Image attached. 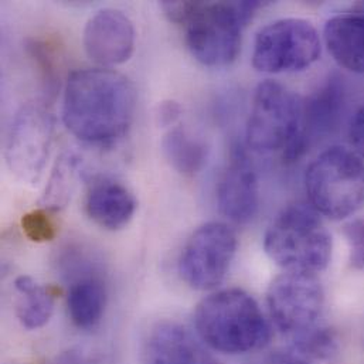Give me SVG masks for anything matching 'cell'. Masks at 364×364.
<instances>
[{"label": "cell", "mask_w": 364, "mask_h": 364, "mask_svg": "<svg viewBox=\"0 0 364 364\" xmlns=\"http://www.w3.org/2000/svg\"><path fill=\"white\" fill-rule=\"evenodd\" d=\"M302 100L285 85L267 80L254 94L247 121V145L255 152L285 151L295 139Z\"/></svg>", "instance_id": "cell-6"}, {"label": "cell", "mask_w": 364, "mask_h": 364, "mask_svg": "<svg viewBox=\"0 0 364 364\" xmlns=\"http://www.w3.org/2000/svg\"><path fill=\"white\" fill-rule=\"evenodd\" d=\"M57 364H98L94 359L82 355L81 352H71L60 359Z\"/></svg>", "instance_id": "cell-26"}, {"label": "cell", "mask_w": 364, "mask_h": 364, "mask_svg": "<svg viewBox=\"0 0 364 364\" xmlns=\"http://www.w3.org/2000/svg\"><path fill=\"white\" fill-rule=\"evenodd\" d=\"M107 288L97 277L77 279L67 295V309L71 322L80 329L95 328L105 312Z\"/></svg>", "instance_id": "cell-17"}, {"label": "cell", "mask_w": 364, "mask_h": 364, "mask_svg": "<svg viewBox=\"0 0 364 364\" xmlns=\"http://www.w3.org/2000/svg\"><path fill=\"white\" fill-rule=\"evenodd\" d=\"M323 38L339 65L352 73L364 74V11L333 16L325 24Z\"/></svg>", "instance_id": "cell-14"}, {"label": "cell", "mask_w": 364, "mask_h": 364, "mask_svg": "<svg viewBox=\"0 0 364 364\" xmlns=\"http://www.w3.org/2000/svg\"><path fill=\"white\" fill-rule=\"evenodd\" d=\"M135 27L117 9L97 11L84 27L82 43L87 55L100 67L111 68L128 61L135 50Z\"/></svg>", "instance_id": "cell-12"}, {"label": "cell", "mask_w": 364, "mask_h": 364, "mask_svg": "<svg viewBox=\"0 0 364 364\" xmlns=\"http://www.w3.org/2000/svg\"><path fill=\"white\" fill-rule=\"evenodd\" d=\"M75 172H77V159L73 156H63L53 176L50 179L48 188L46 190V205L58 208L60 204H64L70 196V191L75 183Z\"/></svg>", "instance_id": "cell-20"}, {"label": "cell", "mask_w": 364, "mask_h": 364, "mask_svg": "<svg viewBox=\"0 0 364 364\" xmlns=\"http://www.w3.org/2000/svg\"><path fill=\"white\" fill-rule=\"evenodd\" d=\"M217 204L224 217L238 224L251 221L258 211L257 173L241 146L231 149L230 161L217 186Z\"/></svg>", "instance_id": "cell-13"}, {"label": "cell", "mask_w": 364, "mask_h": 364, "mask_svg": "<svg viewBox=\"0 0 364 364\" xmlns=\"http://www.w3.org/2000/svg\"><path fill=\"white\" fill-rule=\"evenodd\" d=\"M268 257L287 272L319 274L332 258V237L321 214L308 204L285 207L264 237Z\"/></svg>", "instance_id": "cell-4"}, {"label": "cell", "mask_w": 364, "mask_h": 364, "mask_svg": "<svg viewBox=\"0 0 364 364\" xmlns=\"http://www.w3.org/2000/svg\"><path fill=\"white\" fill-rule=\"evenodd\" d=\"M267 304L274 325L294 345L321 329L325 292L314 274L285 271L269 285Z\"/></svg>", "instance_id": "cell-7"}, {"label": "cell", "mask_w": 364, "mask_h": 364, "mask_svg": "<svg viewBox=\"0 0 364 364\" xmlns=\"http://www.w3.org/2000/svg\"><path fill=\"white\" fill-rule=\"evenodd\" d=\"M345 90L339 78L328 80L318 91L302 100L301 121L295 139L284 151V159H299L314 144L332 135L342 121Z\"/></svg>", "instance_id": "cell-11"}, {"label": "cell", "mask_w": 364, "mask_h": 364, "mask_svg": "<svg viewBox=\"0 0 364 364\" xmlns=\"http://www.w3.org/2000/svg\"><path fill=\"white\" fill-rule=\"evenodd\" d=\"M237 235L230 225L210 221L188 237L179 257V274L193 289L210 291L225 278L237 252Z\"/></svg>", "instance_id": "cell-9"}, {"label": "cell", "mask_w": 364, "mask_h": 364, "mask_svg": "<svg viewBox=\"0 0 364 364\" xmlns=\"http://www.w3.org/2000/svg\"><path fill=\"white\" fill-rule=\"evenodd\" d=\"M269 364H309L306 362V358L294 353H277L271 358Z\"/></svg>", "instance_id": "cell-25"}, {"label": "cell", "mask_w": 364, "mask_h": 364, "mask_svg": "<svg viewBox=\"0 0 364 364\" xmlns=\"http://www.w3.org/2000/svg\"><path fill=\"white\" fill-rule=\"evenodd\" d=\"M181 114H182V108L178 102H175V101L162 102L158 109L159 124L164 127H171L178 121Z\"/></svg>", "instance_id": "cell-24"}, {"label": "cell", "mask_w": 364, "mask_h": 364, "mask_svg": "<svg viewBox=\"0 0 364 364\" xmlns=\"http://www.w3.org/2000/svg\"><path fill=\"white\" fill-rule=\"evenodd\" d=\"M54 141V118L41 105H24L14 117L4 149L9 171L20 182H40Z\"/></svg>", "instance_id": "cell-10"}, {"label": "cell", "mask_w": 364, "mask_h": 364, "mask_svg": "<svg viewBox=\"0 0 364 364\" xmlns=\"http://www.w3.org/2000/svg\"><path fill=\"white\" fill-rule=\"evenodd\" d=\"M162 151L171 166L184 176H194L207 159V148L183 128H172L162 141Z\"/></svg>", "instance_id": "cell-19"}, {"label": "cell", "mask_w": 364, "mask_h": 364, "mask_svg": "<svg viewBox=\"0 0 364 364\" xmlns=\"http://www.w3.org/2000/svg\"><path fill=\"white\" fill-rule=\"evenodd\" d=\"M350 247V264L356 269L364 268V217L356 218L343 230Z\"/></svg>", "instance_id": "cell-22"}, {"label": "cell", "mask_w": 364, "mask_h": 364, "mask_svg": "<svg viewBox=\"0 0 364 364\" xmlns=\"http://www.w3.org/2000/svg\"><path fill=\"white\" fill-rule=\"evenodd\" d=\"M259 6L258 1L162 3L169 20L184 27L191 55L207 67H225L237 58L242 28Z\"/></svg>", "instance_id": "cell-2"}, {"label": "cell", "mask_w": 364, "mask_h": 364, "mask_svg": "<svg viewBox=\"0 0 364 364\" xmlns=\"http://www.w3.org/2000/svg\"><path fill=\"white\" fill-rule=\"evenodd\" d=\"M136 111V91L112 68L71 73L64 88L63 121L81 142L108 146L125 136Z\"/></svg>", "instance_id": "cell-1"}, {"label": "cell", "mask_w": 364, "mask_h": 364, "mask_svg": "<svg viewBox=\"0 0 364 364\" xmlns=\"http://www.w3.org/2000/svg\"><path fill=\"white\" fill-rule=\"evenodd\" d=\"M321 51L322 41L311 21L281 18L257 33L252 65L269 74L302 71L319 60Z\"/></svg>", "instance_id": "cell-8"}, {"label": "cell", "mask_w": 364, "mask_h": 364, "mask_svg": "<svg viewBox=\"0 0 364 364\" xmlns=\"http://www.w3.org/2000/svg\"><path fill=\"white\" fill-rule=\"evenodd\" d=\"M194 328L204 345L224 355L248 353L271 339V326L259 305L237 288L204 298L196 308Z\"/></svg>", "instance_id": "cell-3"}, {"label": "cell", "mask_w": 364, "mask_h": 364, "mask_svg": "<svg viewBox=\"0 0 364 364\" xmlns=\"http://www.w3.org/2000/svg\"><path fill=\"white\" fill-rule=\"evenodd\" d=\"M350 142L355 148V154L364 159V105L355 114L350 124Z\"/></svg>", "instance_id": "cell-23"}, {"label": "cell", "mask_w": 364, "mask_h": 364, "mask_svg": "<svg viewBox=\"0 0 364 364\" xmlns=\"http://www.w3.org/2000/svg\"><path fill=\"white\" fill-rule=\"evenodd\" d=\"M14 289L18 295L16 314L20 323L30 331L40 329L48 323L54 312L53 292L28 275L16 278Z\"/></svg>", "instance_id": "cell-18"}, {"label": "cell", "mask_w": 364, "mask_h": 364, "mask_svg": "<svg viewBox=\"0 0 364 364\" xmlns=\"http://www.w3.org/2000/svg\"><path fill=\"white\" fill-rule=\"evenodd\" d=\"M311 205L332 220L355 214L364 204V164L355 152L333 146L322 152L306 169Z\"/></svg>", "instance_id": "cell-5"}, {"label": "cell", "mask_w": 364, "mask_h": 364, "mask_svg": "<svg viewBox=\"0 0 364 364\" xmlns=\"http://www.w3.org/2000/svg\"><path fill=\"white\" fill-rule=\"evenodd\" d=\"M85 210L95 224L105 230L117 231L132 220L136 211V198L124 184L101 181L90 188Z\"/></svg>", "instance_id": "cell-15"}, {"label": "cell", "mask_w": 364, "mask_h": 364, "mask_svg": "<svg viewBox=\"0 0 364 364\" xmlns=\"http://www.w3.org/2000/svg\"><path fill=\"white\" fill-rule=\"evenodd\" d=\"M23 231L31 241H50L55 235V225L46 210H34L23 217Z\"/></svg>", "instance_id": "cell-21"}, {"label": "cell", "mask_w": 364, "mask_h": 364, "mask_svg": "<svg viewBox=\"0 0 364 364\" xmlns=\"http://www.w3.org/2000/svg\"><path fill=\"white\" fill-rule=\"evenodd\" d=\"M149 364H214L194 336L179 323H161L148 343Z\"/></svg>", "instance_id": "cell-16"}]
</instances>
